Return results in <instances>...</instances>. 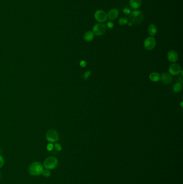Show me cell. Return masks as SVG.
<instances>
[{"mask_svg": "<svg viewBox=\"0 0 183 184\" xmlns=\"http://www.w3.org/2000/svg\"><path fill=\"white\" fill-rule=\"evenodd\" d=\"M46 139L50 143L57 142L59 139V133L54 129H50L46 133Z\"/></svg>", "mask_w": 183, "mask_h": 184, "instance_id": "cell-4", "label": "cell"}, {"mask_svg": "<svg viewBox=\"0 0 183 184\" xmlns=\"http://www.w3.org/2000/svg\"><path fill=\"white\" fill-rule=\"evenodd\" d=\"M156 44V39L154 37H149L145 39L144 47L147 50H152L155 48Z\"/></svg>", "mask_w": 183, "mask_h": 184, "instance_id": "cell-6", "label": "cell"}, {"mask_svg": "<svg viewBox=\"0 0 183 184\" xmlns=\"http://www.w3.org/2000/svg\"><path fill=\"white\" fill-rule=\"evenodd\" d=\"M106 27L105 24L102 23H99L94 25L93 28V32L96 36H102L106 32Z\"/></svg>", "mask_w": 183, "mask_h": 184, "instance_id": "cell-5", "label": "cell"}, {"mask_svg": "<svg viewBox=\"0 0 183 184\" xmlns=\"http://www.w3.org/2000/svg\"><path fill=\"white\" fill-rule=\"evenodd\" d=\"M149 78L150 81L156 82H159L160 80L161 75L158 73L152 72L150 73Z\"/></svg>", "mask_w": 183, "mask_h": 184, "instance_id": "cell-14", "label": "cell"}, {"mask_svg": "<svg viewBox=\"0 0 183 184\" xmlns=\"http://www.w3.org/2000/svg\"><path fill=\"white\" fill-rule=\"evenodd\" d=\"M44 170V166L39 162H34L30 164L28 168V172L30 175L32 176H38L42 175Z\"/></svg>", "mask_w": 183, "mask_h": 184, "instance_id": "cell-1", "label": "cell"}, {"mask_svg": "<svg viewBox=\"0 0 183 184\" xmlns=\"http://www.w3.org/2000/svg\"><path fill=\"white\" fill-rule=\"evenodd\" d=\"M129 20L132 23L135 25L141 24L144 21V17L142 12L138 10H135L129 14Z\"/></svg>", "mask_w": 183, "mask_h": 184, "instance_id": "cell-2", "label": "cell"}, {"mask_svg": "<svg viewBox=\"0 0 183 184\" xmlns=\"http://www.w3.org/2000/svg\"><path fill=\"white\" fill-rule=\"evenodd\" d=\"M182 89V84L179 82H177L174 85L173 91L175 93H179Z\"/></svg>", "mask_w": 183, "mask_h": 184, "instance_id": "cell-16", "label": "cell"}, {"mask_svg": "<svg viewBox=\"0 0 183 184\" xmlns=\"http://www.w3.org/2000/svg\"><path fill=\"white\" fill-rule=\"evenodd\" d=\"M4 164V159L2 156L0 154V169L3 167Z\"/></svg>", "mask_w": 183, "mask_h": 184, "instance_id": "cell-22", "label": "cell"}, {"mask_svg": "<svg viewBox=\"0 0 183 184\" xmlns=\"http://www.w3.org/2000/svg\"><path fill=\"white\" fill-rule=\"evenodd\" d=\"M167 57L169 61L172 63H176L178 59V54L177 52L174 50H171L169 52Z\"/></svg>", "mask_w": 183, "mask_h": 184, "instance_id": "cell-9", "label": "cell"}, {"mask_svg": "<svg viewBox=\"0 0 183 184\" xmlns=\"http://www.w3.org/2000/svg\"><path fill=\"white\" fill-rule=\"evenodd\" d=\"M94 17L97 21L102 23L108 19L107 14L104 10L100 9L96 11L94 14Z\"/></svg>", "mask_w": 183, "mask_h": 184, "instance_id": "cell-7", "label": "cell"}, {"mask_svg": "<svg viewBox=\"0 0 183 184\" xmlns=\"http://www.w3.org/2000/svg\"><path fill=\"white\" fill-rule=\"evenodd\" d=\"M148 32L151 37L155 36L157 32V29L155 24H150L148 28Z\"/></svg>", "mask_w": 183, "mask_h": 184, "instance_id": "cell-13", "label": "cell"}, {"mask_svg": "<svg viewBox=\"0 0 183 184\" xmlns=\"http://www.w3.org/2000/svg\"><path fill=\"white\" fill-rule=\"evenodd\" d=\"M94 36L95 35L93 31H88L84 33L83 38L86 42H91L94 38Z\"/></svg>", "mask_w": 183, "mask_h": 184, "instance_id": "cell-15", "label": "cell"}, {"mask_svg": "<svg viewBox=\"0 0 183 184\" xmlns=\"http://www.w3.org/2000/svg\"><path fill=\"white\" fill-rule=\"evenodd\" d=\"M123 12L125 15H129L131 14V10L129 8H125L123 9Z\"/></svg>", "mask_w": 183, "mask_h": 184, "instance_id": "cell-23", "label": "cell"}, {"mask_svg": "<svg viewBox=\"0 0 183 184\" xmlns=\"http://www.w3.org/2000/svg\"><path fill=\"white\" fill-rule=\"evenodd\" d=\"M54 147L57 151H60L62 150V146L58 143H57L54 144Z\"/></svg>", "mask_w": 183, "mask_h": 184, "instance_id": "cell-20", "label": "cell"}, {"mask_svg": "<svg viewBox=\"0 0 183 184\" xmlns=\"http://www.w3.org/2000/svg\"><path fill=\"white\" fill-rule=\"evenodd\" d=\"M107 15H108V18H109L111 20H113L117 18L118 16L119 15V11L117 9H116V8L111 9L108 12Z\"/></svg>", "mask_w": 183, "mask_h": 184, "instance_id": "cell-11", "label": "cell"}, {"mask_svg": "<svg viewBox=\"0 0 183 184\" xmlns=\"http://www.w3.org/2000/svg\"><path fill=\"white\" fill-rule=\"evenodd\" d=\"M142 1L141 0H130L129 1V6L132 9H139L141 6Z\"/></svg>", "mask_w": 183, "mask_h": 184, "instance_id": "cell-12", "label": "cell"}, {"mask_svg": "<svg viewBox=\"0 0 183 184\" xmlns=\"http://www.w3.org/2000/svg\"><path fill=\"white\" fill-rule=\"evenodd\" d=\"M91 72L90 71H87V72H85L83 76V78L84 79H87L91 75Z\"/></svg>", "mask_w": 183, "mask_h": 184, "instance_id": "cell-21", "label": "cell"}, {"mask_svg": "<svg viewBox=\"0 0 183 184\" xmlns=\"http://www.w3.org/2000/svg\"><path fill=\"white\" fill-rule=\"evenodd\" d=\"M182 71V68L179 63H172L169 67V72L170 74L172 76H177L179 75Z\"/></svg>", "mask_w": 183, "mask_h": 184, "instance_id": "cell-8", "label": "cell"}, {"mask_svg": "<svg viewBox=\"0 0 183 184\" xmlns=\"http://www.w3.org/2000/svg\"><path fill=\"white\" fill-rule=\"evenodd\" d=\"M58 160L55 157H49L45 159L44 162L43 166L45 169L49 170H54L58 165Z\"/></svg>", "mask_w": 183, "mask_h": 184, "instance_id": "cell-3", "label": "cell"}, {"mask_svg": "<svg viewBox=\"0 0 183 184\" xmlns=\"http://www.w3.org/2000/svg\"><path fill=\"white\" fill-rule=\"evenodd\" d=\"M128 22V19L126 17H123V18H120L119 20V24L120 25H125L126 24H127Z\"/></svg>", "mask_w": 183, "mask_h": 184, "instance_id": "cell-18", "label": "cell"}, {"mask_svg": "<svg viewBox=\"0 0 183 184\" xmlns=\"http://www.w3.org/2000/svg\"><path fill=\"white\" fill-rule=\"evenodd\" d=\"M160 80H161L164 84H169L171 83L172 81V78L170 74L166 73H163L161 76Z\"/></svg>", "mask_w": 183, "mask_h": 184, "instance_id": "cell-10", "label": "cell"}, {"mask_svg": "<svg viewBox=\"0 0 183 184\" xmlns=\"http://www.w3.org/2000/svg\"><path fill=\"white\" fill-rule=\"evenodd\" d=\"M42 175L44 177H46V178H48V177H50L51 175V172L50 171V170H49L46 169H44L43 171H42Z\"/></svg>", "mask_w": 183, "mask_h": 184, "instance_id": "cell-17", "label": "cell"}, {"mask_svg": "<svg viewBox=\"0 0 183 184\" xmlns=\"http://www.w3.org/2000/svg\"><path fill=\"white\" fill-rule=\"evenodd\" d=\"M0 179H1V173H0Z\"/></svg>", "mask_w": 183, "mask_h": 184, "instance_id": "cell-28", "label": "cell"}, {"mask_svg": "<svg viewBox=\"0 0 183 184\" xmlns=\"http://www.w3.org/2000/svg\"><path fill=\"white\" fill-rule=\"evenodd\" d=\"M80 65L82 67H85L87 65V63L85 61H81L80 63Z\"/></svg>", "mask_w": 183, "mask_h": 184, "instance_id": "cell-25", "label": "cell"}, {"mask_svg": "<svg viewBox=\"0 0 183 184\" xmlns=\"http://www.w3.org/2000/svg\"><path fill=\"white\" fill-rule=\"evenodd\" d=\"M54 149V145L52 144V143H50L46 146V149L48 151H51Z\"/></svg>", "mask_w": 183, "mask_h": 184, "instance_id": "cell-19", "label": "cell"}, {"mask_svg": "<svg viewBox=\"0 0 183 184\" xmlns=\"http://www.w3.org/2000/svg\"><path fill=\"white\" fill-rule=\"evenodd\" d=\"M106 25L109 29H112L113 27H114V24L112 22H108Z\"/></svg>", "mask_w": 183, "mask_h": 184, "instance_id": "cell-24", "label": "cell"}, {"mask_svg": "<svg viewBox=\"0 0 183 184\" xmlns=\"http://www.w3.org/2000/svg\"><path fill=\"white\" fill-rule=\"evenodd\" d=\"M127 24H128V25L129 27H132V25H133V24L131 22H128V23H127Z\"/></svg>", "mask_w": 183, "mask_h": 184, "instance_id": "cell-26", "label": "cell"}, {"mask_svg": "<svg viewBox=\"0 0 183 184\" xmlns=\"http://www.w3.org/2000/svg\"><path fill=\"white\" fill-rule=\"evenodd\" d=\"M183 101H182V102H181V103H180V106L182 107V108H183Z\"/></svg>", "mask_w": 183, "mask_h": 184, "instance_id": "cell-27", "label": "cell"}]
</instances>
